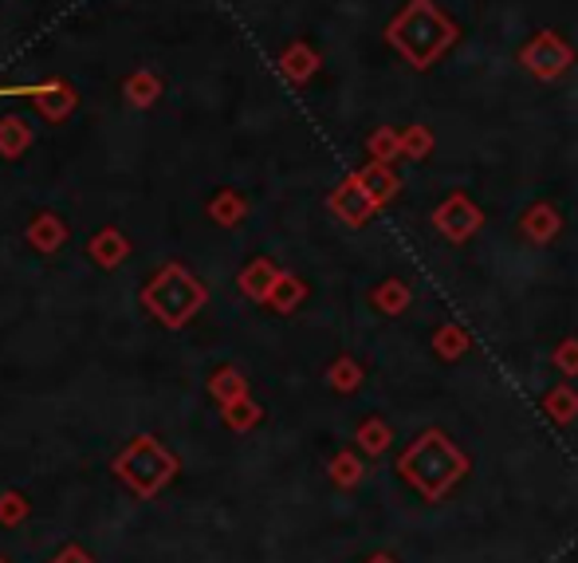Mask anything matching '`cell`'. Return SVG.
<instances>
[{
  "instance_id": "1",
  "label": "cell",
  "mask_w": 578,
  "mask_h": 563,
  "mask_svg": "<svg viewBox=\"0 0 578 563\" xmlns=\"http://www.w3.org/2000/svg\"><path fill=\"white\" fill-rule=\"evenodd\" d=\"M386 36L413 67H430L457 40V29H453V20H445L433 9V0H410Z\"/></svg>"
},
{
  "instance_id": "2",
  "label": "cell",
  "mask_w": 578,
  "mask_h": 563,
  "mask_svg": "<svg viewBox=\"0 0 578 563\" xmlns=\"http://www.w3.org/2000/svg\"><path fill=\"white\" fill-rule=\"evenodd\" d=\"M142 308L162 323V328L178 331L205 308V284L197 280L181 264H162L158 276L142 288Z\"/></svg>"
},
{
  "instance_id": "3",
  "label": "cell",
  "mask_w": 578,
  "mask_h": 563,
  "mask_svg": "<svg viewBox=\"0 0 578 563\" xmlns=\"http://www.w3.org/2000/svg\"><path fill=\"white\" fill-rule=\"evenodd\" d=\"M111 470L122 485L131 488L134 497L149 500V497H158L162 488L174 481V473H178V457H174L158 438L142 433V438H134V442L111 461Z\"/></svg>"
},
{
  "instance_id": "4",
  "label": "cell",
  "mask_w": 578,
  "mask_h": 563,
  "mask_svg": "<svg viewBox=\"0 0 578 563\" xmlns=\"http://www.w3.org/2000/svg\"><path fill=\"white\" fill-rule=\"evenodd\" d=\"M520 59H523V67L532 71V76H540V79H559L563 71L570 67V47L563 44L555 32H540V36L532 40V44L523 47L520 52Z\"/></svg>"
},
{
  "instance_id": "5",
  "label": "cell",
  "mask_w": 578,
  "mask_h": 563,
  "mask_svg": "<svg viewBox=\"0 0 578 563\" xmlns=\"http://www.w3.org/2000/svg\"><path fill=\"white\" fill-rule=\"evenodd\" d=\"M67 221L64 217H56V213H36L29 221V229H24V241L36 249L40 256H52V253H59L67 244Z\"/></svg>"
},
{
  "instance_id": "6",
  "label": "cell",
  "mask_w": 578,
  "mask_h": 563,
  "mask_svg": "<svg viewBox=\"0 0 578 563\" xmlns=\"http://www.w3.org/2000/svg\"><path fill=\"white\" fill-rule=\"evenodd\" d=\"M32 103L40 107V114H44V119L64 122L67 114L79 107V95H75V87H67L64 79H52V84L32 87Z\"/></svg>"
},
{
  "instance_id": "7",
  "label": "cell",
  "mask_w": 578,
  "mask_h": 563,
  "mask_svg": "<svg viewBox=\"0 0 578 563\" xmlns=\"http://www.w3.org/2000/svg\"><path fill=\"white\" fill-rule=\"evenodd\" d=\"M374 206H378V201L370 198V189H366L358 178L343 181V186L331 194V209H335L343 221H351V225H358V221H363V217L370 213Z\"/></svg>"
},
{
  "instance_id": "8",
  "label": "cell",
  "mask_w": 578,
  "mask_h": 563,
  "mask_svg": "<svg viewBox=\"0 0 578 563\" xmlns=\"http://www.w3.org/2000/svg\"><path fill=\"white\" fill-rule=\"evenodd\" d=\"M87 253H91V261L99 264V268H119L126 256H131V241L119 233L114 225H107V229H99V233L91 236V244H87Z\"/></svg>"
},
{
  "instance_id": "9",
  "label": "cell",
  "mask_w": 578,
  "mask_h": 563,
  "mask_svg": "<svg viewBox=\"0 0 578 563\" xmlns=\"http://www.w3.org/2000/svg\"><path fill=\"white\" fill-rule=\"evenodd\" d=\"M32 146V126L20 114H4L0 119V158L16 162L24 158V151Z\"/></svg>"
},
{
  "instance_id": "10",
  "label": "cell",
  "mask_w": 578,
  "mask_h": 563,
  "mask_svg": "<svg viewBox=\"0 0 578 563\" xmlns=\"http://www.w3.org/2000/svg\"><path fill=\"white\" fill-rule=\"evenodd\" d=\"M122 95H126V103L138 107V111H146V107H154L162 99V79L149 71V67H138V71H131L126 76V84H122Z\"/></svg>"
},
{
  "instance_id": "11",
  "label": "cell",
  "mask_w": 578,
  "mask_h": 563,
  "mask_svg": "<svg viewBox=\"0 0 578 563\" xmlns=\"http://www.w3.org/2000/svg\"><path fill=\"white\" fill-rule=\"evenodd\" d=\"M276 280H280V273H276V264L271 261H253L248 268L241 273V291L248 296V300H268L271 288H276Z\"/></svg>"
},
{
  "instance_id": "12",
  "label": "cell",
  "mask_w": 578,
  "mask_h": 563,
  "mask_svg": "<svg viewBox=\"0 0 578 563\" xmlns=\"http://www.w3.org/2000/svg\"><path fill=\"white\" fill-rule=\"evenodd\" d=\"M280 71L291 79V84H308V79L319 71V56L308 44H291L280 56Z\"/></svg>"
},
{
  "instance_id": "13",
  "label": "cell",
  "mask_w": 578,
  "mask_h": 563,
  "mask_svg": "<svg viewBox=\"0 0 578 563\" xmlns=\"http://www.w3.org/2000/svg\"><path fill=\"white\" fill-rule=\"evenodd\" d=\"M244 213H248V201L236 194V189H221L213 201H209V217H213L216 225H224V229H233V225H241L244 221Z\"/></svg>"
},
{
  "instance_id": "14",
  "label": "cell",
  "mask_w": 578,
  "mask_h": 563,
  "mask_svg": "<svg viewBox=\"0 0 578 563\" xmlns=\"http://www.w3.org/2000/svg\"><path fill=\"white\" fill-rule=\"evenodd\" d=\"M209 395L221 406H229V402H236V398H248V383H244V375L236 366H221V371L209 378Z\"/></svg>"
},
{
  "instance_id": "15",
  "label": "cell",
  "mask_w": 578,
  "mask_h": 563,
  "mask_svg": "<svg viewBox=\"0 0 578 563\" xmlns=\"http://www.w3.org/2000/svg\"><path fill=\"white\" fill-rule=\"evenodd\" d=\"M476 221H480V217H476V209L468 206L465 198H453V201H448V206L437 213V225L445 229V233H453V236H465L468 229L476 225Z\"/></svg>"
},
{
  "instance_id": "16",
  "label": "cell",
  "mask_w": 578,
  "mask_h": 563,
  "mask_svg": "<svg viewBox=\"0 0 578 563\" xmlns=\"http://www.w3.org/2000/svg\"><path fill=\"white\" fill-rule=\"evenodd\" d=\"M355 178L363 181L366 189H370L374 201H386L393 194V186H398V181H393V174L386 169V162H374V166H366L363 174H355Z\"/></svg>"
},
{
  "instance_id": "17",
  "label": "cell",
  "mask_w": 578,
  "mask_h": 563,
  "mask_svg": "<svg viewBox=\"0 0 578 563\" xmlns=\"http://www.w3.org/2000/svg\"><path fill=\"white\" fill-rule=\"evenodd\" d=\"M29 512H32V505H29V497H24V493H16V488L0 493V525H4V528L24 525V520H29Z\"/></svg>"
},
{
  "instance_id": "18",
  "label": "cell",
  "mask_w": 578,
  "mask_h": 563,
  "mask_svg": "<svg viewBox=\"0 0 578 563\" xmlns=\"http://www.w3.org/2000/svg\"><path fill=\"white\" fill-rule=\"evenodd\" d=\"M224 422L233 426V430H253V426L260 422V410H256L248 398H236V402L224 406Z\"/></svg>"
},
{
  "instance_id": "19",
  "label": "cell",
  "mask_w": 578,
  "mask_h": 563,
  "mask_svg": "<svg viewBox=\"0 0 578 563\" xmlns=\"http://www.w3.org/2000/svg\"><path fill=\"white\" fill-rule=\"evenodd\" d=\"M370 158H374V162L405 158V154H401V134H398V131H390V126H386V131L374 134V139H370Z\"/></svg>"
},
{
  "instance_id": "20",
  "label": "cell",
  "mask_w": 578,
  "mask_h": 563,
  "mask_svg": "<svg viewBox=\"0 0 578 563\" xmlns=\"http://www.w3.org/2000/svg\"><path fill=\"white\" fill-rule=\"evenodd\" d=\"M299 296H303V284L296 280V276H280L276 280V288H271V308H280V311H291L299 303Z\"/></svg>"
},
{
  "instance_id": "21",
  "label": "cell",
  "mask_w": 578,
  "mask_h": 563,
  "mask_svg": "<svg viewBox=\"0 0 578 563\" xmlns=\"http://www.w3.org/2000/svg\"><path fill=\"white\" fill-rule=\"evenodd\" d=\"M433 151V134L425 126H413V131L401 134V154L405 158H425Z\"/></svg>"
},
{
  "instance_id": "22",
  "label": "cell",
  "mask_w": 578,
  "mask_h": 563,
  "mask_svg": "<svg viewBox=\"0 0 578 563\" xmlns=\"http://www.w3.org/2000/svg\"><path fill=\"white\" fill-rule=\"evenodd\" d=\"M52 563H95V555L87 552V548H79V544H67V548H59V552L52 555Z\"/></svg>"
},
{
  "instance_id": "23",
  "label": "cell",
  "mask_w": 578,
  "mask_h": 563,
  "mask_svg": "<svg viewBox=\"0 0 578 563\" xmlns=\"http://www.w3.org/2000/svg\"><path fill=\"white\" fill-rule=\"evenodd\" d=\"M532 229L547 236L551 229H555V213H551V209H532Z\"/></svg>"
},
{
  "instance_id": "24",
  "label": "cell",
  "mask_w": 578,
  "mask_h": 563,
  "mask_svg": "<svg viewBox=\"0 0 578 563\" xmlns=\"http://www.w3.org/2000/svg\"><path fill=\"white\" fill-rule=\"evenodd\" d=\"M358 383V371L351 366H335V386H355Z\"/></svg>"
},
{
  "instance_id": "25",
  "label": "cell",
  "mask_w": 578,
  "mask_h": 563,
  "mask_svg": "<svg viewBox=\"0 0 578 563\" xmlns=\"http://www.w3.org/2000/svg\"><path fill=\"white\" fill-rule=\"evenodd\" d=\"M0 563H9V560H0Z\"/></svg>"
}]
</instances>
